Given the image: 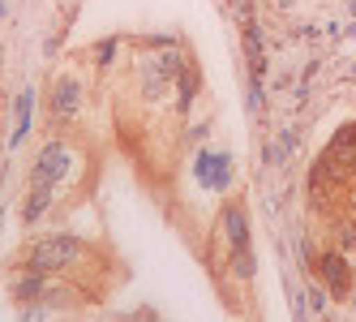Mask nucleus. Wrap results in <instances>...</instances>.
Here are the masks:
<instances>
[{
    "label": "nucleus",
    "mask_w": 356,
    "mask_h": 322,
    "mask_svg": "<svg viewBox=\"0 0 356 322\" xmlns=\"http://www.w3.org/2000/svg\"><path fill=\"white\" fill-rule=\"evenodd\" d=\"M47 318V309H43V301L39 305H22V318L17 322H43Z\"/></svg>",
    "instance_id": "12"
},
{
    "label": "nucleus",
    "mask_w": 356,
    "mask_h": 322,
    "mask_svg": "<svg viewBox=\"0 0 356 322\" xmlns=\"http://www.w3.org/2000/svg\"><path fill=\"white\" fill-rule=\"evenodd\" d=\"M296 138H300L296 129H284V134H279V142H270V146H266V155H262V159H266V163L288 159V155H292V146H296Z\"/></svg>",
    "instance_id": "10"
},
{
    "label": "nucleus",
    "mask_w": 356,
    "mask_h": 322,
    "mask_svg": "<svg viewBox=\"0 0 356 322\" xmlns=\"http://www.w3.org/2000/svg\"><path fill=\"white\" fill-rule=\"evenodd\" d=\"M314 275L326 284V292L335 296V301H348L352 296V266H348V258L339 250H322L314 258Z\"/></svg>",
    "instance_id": "3"
},
{
    "label": "nucleus",
    "mask_w": 356,
    "mask_h": 322,
    "mask_svg": "<svg viewBox=\"0 0 356 322\" xmlns=\"http://www.w3.org/2000/svg\"><path fill=\"white\" fill-rule=\"evenodd\" d=\"M223 228H227L232 250H245V245H249V219H245V207H241V202L223 211Z\"/></svg>",
    "instance_id": "9"
},
{
    "label": "nucleus",
    "mask_w": 356,
    "mask_h": 322,
    "mask_svg": "<svg viewBox=\"0 0 356 322\" xmlns=\"http://www.w3.org/2000/svg\"><path fill=\"white\" fill-rule=\"evenodd\" d=\"M112 56H116V43L108 39V43H104V47L95 52V61H99V65H112Z\"/></svg>",
    "instance_id": "14"
},
{
    "label": "nucleus",
    "mask_w": 356,
    "mask_h": 322,
    "mask_svg": "<svg viewBox=\"0 0 356 322\" xmlns=\"http://www.w3.org/2000/svg\"><path fill=\"white\" fill-rule=\"evenodd\" d=\"M47 112H52L56 120H73V116L82 112V86H78V78H56V82H52Z\"/></svg>",
    "instance_id": "4"
},
{
    "label": "nucleus",
    "mask_w": 356,
    "mask_h": 322,
    "mask_svg": "<svg viewBox=\"0 0 356 322\" xmlns=\"http://www.w3.org/2000/svg\"><path fill=\"white\" fill-rule=\"evenodd\" d=\"M339 245H343V250H356V219L339 228Z\"/></svg>",
    "instance_id": "13"
},
{
    "label": "nucleus",
    "mask_w": 356,
    "mask_h": 322,
    "mask_svg": "<svg viewBox=\"0 0 356 322\" xmlns=\"http://www.w3.org/2000/svg\"><path fill=\"white\" fill-rule=\"evenodd\" d=\"M82 258V241L78 236H43V241H35L31 245V254H26V266H35V271H65V266H73Z\"/></svg>",
    "instance_id": "1"
},
{
    "label": "nucleus",
    "mask_w": 356,
    "mask_h": 322,
    "mask_svg": "<svg viewBox=\"0 0 356 322\" xmlns=\"http://www.w3.org/2000/svg\"><path fill=\"white\" fill-rule=\"evenodd\" d=\"M193 95H197V73H193V69H185V73H181V112H189Z\"/></svg>",
    "instance_id": "11"
},
{
    "label": "nucleus",
    "mask_w": 356,
    "mask_h": 322,
    "mask_svg": "<svg viewBox=\"0 0 356 322\" xmlns=\"http://www.w3.org/2000/svg\"><path fill=\"white\" fill-rule=\"evenodd\" d=\"M69 168H73V151H69V142H60V138H52L39 151V159H35V168H31V185H65L69 181Z\"/></svg>",
    "instance_id": "2"
},
{
    "label": "nucleus",
    "mask_w": 356,
    "mask_h": 322,
    "mask_svg": "<svg viewBox=\"0 0 356 322\" xmlns=\"http://www.w3.org/2000/svg\"><path fill=\"white\" fill-rule=\"evenodd\" d=\"M193 168H197V177L207 181L211 189H223L227 177H232V159H227V155H215V151H202Z\"/></svg>",
    "instance_id": "6"
},
{
    "label": "nucleus",
    "mask_w": 356,
    "mask_h": 322,
    "mask_svg": "<svg viewBox=\"0 0 356 322\" xmlns=\"http://www.w3.org/2000/svg\"><path fill=\"white\" fill-rule=\"evenodd\" d=\"M13 112H17V125H13V134H9V151L13 146H22V138L31 134V112H35V90H22L17 95V104H13Z\"/></svg>",
    "instance_id": "8"
},
{
    "label": "nucleus",
    "mask_w": 356,
    "mask_h": 322,
    "mask_svg": "<svg viewBox=\"0 0 356 322\" xmlns=\"http://www.w3.org/2000/svg\"><path fill=\"white\" fill-rule=\"evenodd\" d=\"M47 271H35V266H26V271H17V275L9 280V296L17 305H39L43 296H47Z\"/></svg>",
    "instance_id": "5"
},
{
    "label": "nucleus",
    "mask_w": 356,
    "mask_h": 322,
    "mask_svg": "<svg viewBox=\"0 0 356 322\" xmlns=\"http://www.w3.org/2000/svg\"><path fill=\"white\" fill-rule=\"evenodd\" d=\"M52 185H31V193H26V202H22V219L26 224H39V219L47 215V207H52Z\"/></svg>",
    "instance_id": "7"
}]
</instances>
